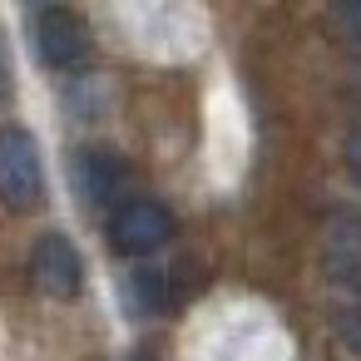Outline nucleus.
<instances>
[{"mask_svg": "<svg viewBox=\"0 0 361 361\" xmlns=\"http://www.w3.org/2000/svg\"><path fill=\"white\" fill-rule=\"evenodd\" d=\"M70 178H75V193L90 208H104V203H114V193L124 183V164L109 149H80L75 164H70Z\"/></svg>", "mask_w": 361, "mask_h": 361, "instance_id": "5", "label": "nucleus"}, {"mask_svg": "<svg viewBox=\"0 0 361 361\" xmlns=\"http://www.w3.org/2000/svg\"><path fill=\"white\" fill-rule=\"evenodd\" d=\"M11 94V65H6V40H0V104Z\"/></svg>", "mask_w": 361, "mask_h": 361, "instance_id": "9", "label": "nucleus"}, {"mask_svg": "<svg viewBox=\"0 0 361 361\" xmlns=\"http://www.w3.org/2000/svg\"><path fill=\"white\" fill-rule=\"evenodd\" d=\"M169 238H173V213L164 203H154V198H129L109 218V243L119 252H129V257L159 252Z\"/></svg>", "mask_w": 361, "mask_h": 361, "instance_id": "2", "label": "nucleus"}, {"mask_svg": "<svg viewBox=\"0 0 361 361\" xmlns=\"http://www.w3.org/2000/svg\"><path fill=\"white\" fill-rule=\"evenodd\" d=\"M346 164H351V173L361 178V129H356V134L346 139Z\"/></svg>", "mask_w": 361, "mask_h": 361, "instance_id": "8", "label": "nucleus"}, {"mask_svg": "<svg viewBox=\"0 0 361 361\" xmlns=\"http://www.w3.org/2000/svg\"><path fill=\"white\" fill-rule=\"evenodd\" d=\"M30 35H35V55L50 70H70V65H80L90 55V25L65 6H45L30 20Z\"/></svg>", "mask_w": 361, "mask_h": 361, "instance_id": "4", "label": "nucleus"}, {"mask_svg": "<svg viewBox=\"0 0 361 361\" xmlns=\"http://www.w3.org/2000/svg\"><path fill=\"white\" fill-rule=\"evenodd\" d=\"M336 25L346 30V40L361 45V0H346V6H336Z\"/></svg>", "mask_w": 361, "mask_h": 361, "instance_id": "7", "label": "nucleus"}, {"mask_svg": "<svg viewBox=\"0 0 361 361\" xmlns=\"http://www.w3.org/2000/svg\"><path fill=\"white\" fill-rule=\"evenodd\" d=\"M124 307H129L134 317H154V312L164 307V272L134 267V272L124 277Z\"/></svg>", "mask_w": 361, "mask_h": 361, "instance_id": "6", "label": "nucleus"}, {"mask_svg": "<svg viewBox=\"0 0 361 361\" xmlns=\"http://www.w3.org/2000/svg\"><path fill=\"white\" fill-rule=\"evenodd\" d=\"M30 277H35V287L45 297L70 302L85 287V262H80V252H75V243L65 233H40L35 247H30Z\"/></svg>", "mask_w": 361, "mask_h": 361, "instance_id": "3", "label": "nucleus"}, {"mask_svg": "<svg viewBox=\"0 0 361 361\" xmlns=\"http://www.w3.org/2000/svg\"><path fill=\"white\" fill-rule=\"evenodd\" d=\"M45 198V169H40V149L25 129L6 124L0 129V203L11 213H30Z\"/></svg>", "mask_w": 361, "mask_h": 361, "instance_id": "1", "label": "nucleus"}]
</instances>
